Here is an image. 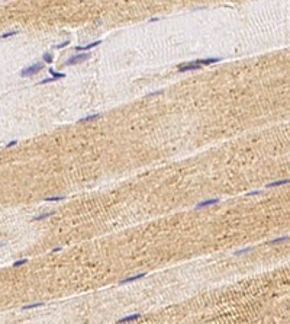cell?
I'll list each match as a JSON object with an SVG mask.
<instances>
[{"mask_svg":"<svg viewBox=\"0 0 290 324\" xmlns=\"http://www.w3.org/2000/svg\"><path fill=\"white\" fill-rule=\"evenodd\" d=\"M70 44V41H65V42H64V44H60V45H57V47H55V48H63V47H67V45H68Z\"/></svg>","mask_w":290,"mask_h":324,"instance_id":"21","label":"cell"},{"mask_svg":"<svg viewBox=\"0 0 290 324\" xmlns=\"http://www.w3.org/2000/svg\"><path fill=\"white\" fill-rule=\"evenodd\" d=\"M250 250H253V247H247V249H244V250H239V252H237V255H242V253L250 252Z\"/></svg>","mask_w":290,"mask_h":324,"instance_id":"20","label":"cell"},{"mask_svg":"<svg viewBox=\"0 0 290 324\" xmlns=\"http://www.w3.org/2000/svg\"><path fill=\"white\" fill-rule=\"evenodd\" d=\"M202 67H203V66L196 64L194 61H191V63H187V64H181V66H178V71L184 73V71H191V70H199V68H202Z\"/></svg>","mask_w":290,"mask_h":324,"instance_id":"3","label":"cell"},{"mask_svg":"<svg viewBox=\"0 0 290 324\" xmlns=\"http://www.w3.org/2000/svg\"><path fill=\"white\" fill-rule=\"evenodd\" d=\"M289 183V179H284V180H277V182H273V183H268L267 188H276V186H281V185H287Z\"/></svg>","mask_w":290,"mask_h":324,"instance_id":"9","label":"cell"},{"mask_svg":"<svg viewBox=\"0 0 290 324\" xmlns=\"http://www.w3.org/2000/svg\"><path fill=\"white\" fill-rule=\"evenodd\" d=\"M219 58H207V60H194L196 64H200V66H206V64H213V63H218Z\"/></svg>","mask_w":290,"mask_h":324,"instance_id":"6","label":"cell"},{"mask_svg":"<svg viewBox=\"0 0 290 324\" xmlns=\"http://www.w3.org/2000/svg\"><path fill=\"white\" fill-rule=\"evenodd\" d=\"M16 142H17V141H10V142H9V144H7L6 147H12V145H15Z\"/></svg>","mask_w":290,"mask_h":324,"instance_id":"22","label":"cell"},{"mask_svg":"<svg viewBox=\"0 0 290 324\" xmlns=\"http://www.w3.org/2000/svg\"><path fill=\"white\" fill-rule=\"evenodd\" d=\"M52 214H54V211H51V212H47V214H41V215H36V217H34V221H39V220H45V218H48V217H51Z\"/></svg>","mask_w":290,"mask_h":324,"instance_id":"11","label":"cell"},{"mask_svg":"<svg viewBox=\"0 0 290 324\" xmlns=\"http://www.w3.org/2000/svg\"><path fill=\"white\" fill-rule=\"evenodd\" d=\"M55 82V79L54 77H51V79H44L42 82H41V85H47V83H54Z\"/></svg>","mask_w":290,"mask_h":324,"instance_id":"18","label":"cell"},{"mask_svg":"<svg viewBox=\"0 0 290 324\" xmlns=\"http://www.w3.org/2000/svg\"><path fill=\"white\" fill-rule=\"evenodd\" d=\"M44 305V302H36V304H31V305H25L23 310H31V308H36V307H41Z\"/></svg>","mask_w":290,"mask_h":324,"instance_id":"15","label":"cell"},{"mask_svg":"<svg viewBox=\"0 0 290 324\" xmlns=\"http://www.w3.org/2000/svg\"><path fill=\"white\" fill-rule=\"evenodd\" d=\"M42 58L45 60V63H52V60H54V57H52V54H50V52H45Z\"/></svg>","mask_w":290,"mask_h":324,"instance_id":"13","label":"cell"},{"mask_svg":"<svg viewBox=\"0 0 290 324\" xmlns=\"http://www.w3.org/2000/svg\"><path fill=\"white\" fill-rule=\"evenodd\" d=\"M289 240V236H284V237H280V239H276L273 241H270L271 244H277V243H281V241H287Z\"/></svg>","mask_w":290,"mask_h":324,"instance_id":"14","label":"cell"},{"mask_svg":"<svg viewBox=\"0 0 290 324\" xmlns=\"http://www.w3.org/2000/svg\"><path fill=\"white\" fill-rule=\"evenodd\" d=\"M90 55L89 54H78V55H74V57H71L70 60L65 61V66H74V64H80V63H83L84 60H87Z\"/></svg>","mask_w":290,"mask_h":324,"instance_id":"2","label":"cell"},{"mask_svg":"<svg viewBox=\"0 0 290 324\" xmlns=\"http://www.w3.org/2000/svg\"><path fill=\"white\" fill-rule=\"evenodd\" d=\"M218 202H219V199H207V201H203V202H200V204L196 205V209H200V208H206V206H210V205L218 204Z\"/></svg>","mask_w":290,"mask_h":324,"instance_id":"4","label":"cell"},{"mask_svg":"<svg viewBox=\"0 0 290 324\" xmlns=\"http://www.w3.org/2000/svg\"><path fill=\"white\" fill-rule=\"evenodd\" d=\"M50 73H51V76L55 79V80H58V79H64V77H65V74H64V73H57V71H55V70H52V68L50 70Z\"/></svg>","mask_w":290,"mask_h":324,"instance_id":"10","label":"cell"},{"mask_svg":"<svg viewBox=\"0 0 290 324\" xmlns=\"http://www.w3.org/2000/svg\"><path fill=\"white\" fill-rule=\"evenodd\" d=\"M28 262V259H22V260H16L15 263H13V266L15 268H19V266H22V265H25Z\"/></svg>","mask_w":290,"mask_h":324,"instance_id":"16","label":"cell"},{"mask_svg":"<svg viewBox=\"0 0 290 324\" xmlns=\"http://www.w3.org/2000/svg\"><path fill=\"white\" fill-rule=\"evenodd\" d=\"M13 35H16V31H10V32H6V34L1 35V38H9V36H13Z\"/></svg>","mask_w":290,"mask_h":324,"instance_id":"19","label":"cell"},{"mask_svg":"<svg viewBox=\"0 0 290 324\" xmlns=\"http://www.w3.org/2000/svg\"><path fill=\"white\" fill-rule=\"evenodd\" d=\"M141 317V314H132V315H128V317H123V318H120L118 323H126V321H132V320H137Z\"/></svg>","mask_w":290,"mask_h":324,"instance_id":"8","label":"cell"},{"mask_svg":"<svg viewBox=\"0 0 290 324\" xmlns=\"http://www.w3.org/2000/svg\"><path fill=\"white\" fill-rule=\"evenodd\" d=\"M0 244H1V243H0Z\"/></svg>","mask_w":290,"mask_h":324,"instance_id":"23","label":"cell"},{"mask_svg":"<svg viewBox=\"0 0 290 324\" xmlns=\"http://www.w3.org/2000/svg\"><path fill=\"white\" fill-rule=\"evenodd\" d=\"M145 276V273H139V275H135V276H132V278H126V279H122L120 281V285L122 284H128V282H132V281H137V279H141V278H144Z\"/></svg>","mask_w":290,"mask_h":324,"instance_id":"7","label":"cell"},{"mask_svg":"<svg viewBox=\"0 0 290 324\" xmlns=\"http://www.w3.org/2000/svg\"><path fill=\"white\" fill-rule=\"evenodd\" d=\"M96 118H100V114H96V115H89V116H86L83 119L80 121V122H86V121H91V119H96Z\"/></svg>","mask_w":290,"mask_h":324,"instance_id":"12","label":"cell"},{"mask_svg":"<svg viewBox=\"0 0 290 324\" xmlns=\"http://www.w3.org/2000/svg\"><path fill=\"white\" fill-rule=\"evenodd\" d=\"M42 68H44V64H42V63H35V64H32V66H29V67L23 68V70L20 71V76H22V77H28V76H34V74H36L38 71H41Z\"/></svg>","mask_w":290,"mask_h":324,"instance_id":"1","label":"cell"},{"mask_svg":"<svg viewBox=\"0 0 290 324\" xmlns=\"http://www.w3.org/2000/svg\"><path fill=\"white\" fill-rule=\"evenodd\" d=\"M64 199V196H52V198H45V201H61Z\"/></svg>","mask_w":290,"mask_h":324,"instance_id":"17","label":"cell"},{"mask_svg":"<svg viewBox=\"0 0 290 324\" xmlns=\"http://www.w3.org/2000/svg\"><path fill=\"white\" fill-rule=\"evenodd\" d=\"M102 44V41H94V42H91V44H89V45H86V47H76V50L77 51H87V50H90V48H93V47H97V45H100Z\"/></svg>","mask_w":290,"mask_h":324,"instance_id":"5","label":"cell"}]
</instances>
